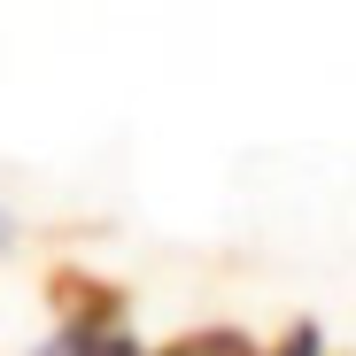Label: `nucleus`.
Returning <instances> with one entry per match:
<instances>
[{
	"label": "nucleus",
	"mask_w": 356,
	"mask_h": 356,
	"mask_svg": "<svg viewBox=\"0 0 356 356\" xmlns=\"http://www.w3.org/2000/svg\"><path fill=\"white\" fill-rule=\"evenodd\" d=\"M47 294H54V318H63V333H54L47 356H132V341H124V294H116L108 279L54 271Z\"/></svg>",
	"instance_id": "nucleus-1"
},
{
	"label": "nucleus",
	"mask_w": 356,
	"mask_h": 356,
	"mask_svg": "<svg viewBox=\"0 0 356 356\" xmlns=\"http://www.w3.org/2000/svg\"><path fill=\"white\" fill-rule=\"evenodd\" d=\"M147 356H271V348H256L241 325H202V333H178L170 348H147Z\"/></svg>",
	"instance_id": "nucleus-2"
}]
</instances>
